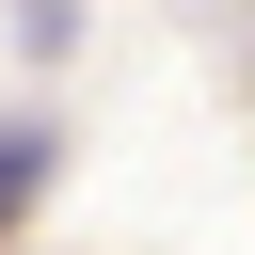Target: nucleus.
Here are the masks:
<instances>
[{
	"label": "nucleus",
	"instance_id": "1",
	"mask_svg": "<svg viewBox=\"0 0 255 255\" xmlns=\"http://www.w3.org/2000/svg\"><path fill=\"white\" fill-rule=\"evenodd\" d=\"M32 191H48V128H0V223H16Z\"/></svg>",
	"mask_w": 255,
	"mask_h": 255
}]
</instances>
